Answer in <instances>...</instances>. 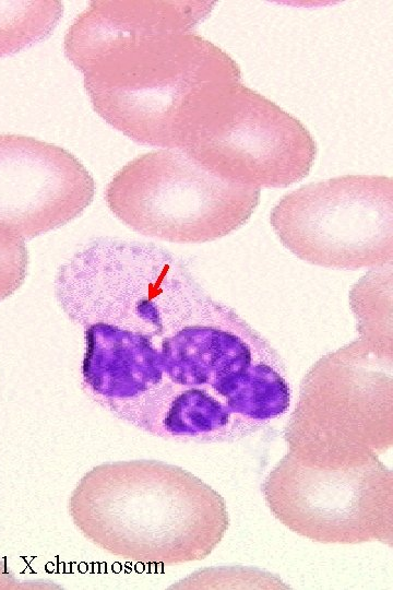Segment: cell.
I'll list each match as a JSON object with an SVG mask.
<instances>
[{
  "label": "cell",
  "mask_w": 393,
  "mask_h": 590,
  "mask_svg": "<svg viewBox=\"0 0 393 590\" xmlns=\"http://www.w3.org/2000/svg\"><path fill=\"white\" fill-rule=\"evenodd\" d=\"M53 288L84 328L85 385L147 430L231 442L287 412L277 351L167 249L97 238L59 268Z\"/></svg>",
  "instance_id": "cell-1"
},
{
  "label": "cell",
  "mask_w": 393,
  "mask_h": 590,
  "mask_svg": "<svg viewBox=\"0 0 393 590\" xmlns=\"http://www.w3.org/2000/svg\"><path fill=\"white\" fill-rule=\"evenodd\" d=\"M63 13L58 0L0 1V57L48 38Z\"/></svg>",
  "instance_id": "cell-11"
},
{
  "label": "cell",
  "mask_w": 393,
  "mask_h": 590,
  "mask_svg": "<svg viewBox=\"0 0 393 590\" xmlns=\"http://www.w3.org/2000/svg\"><path fill=\"white\" fill-rule=\"evenodd\" d=\"M27 266L28 252L24 238L0 225V302L23 285Z\"/></svg>",
  "instance_id": "cell-12"
},
{
  "label": "cell",
  "mask_w": 393,
  "mask_h": 590,
  "mask_svg": "<svg viewBox=\"0 0 393 590\" xmlns=\"http://www.w3.org/2000/svg\"><path fill=\"white\" fill-rule=\"evenodd\" d=\"M393 353L365 340L322 356L305 375L286 424L289 451L314 462L360 461L393 444Z\"/></svg>",
  "instance_id": "cell-4"
},
{
  "label": "cell",
  "mask_w": 393,
  "mask_h": 590,
  "mask_svg": "<svg viewBox=\"0 0 393 590\" xmlns=\"http://www.w3.org/2000/svg\"><path fill=\"white\" fill-rule=\"evenodd\" d=\"M94 194L93 177L68 150L0 133V225L32 239L80 216Z\"/></svg>",
  "instance_id": "cell-9"
},
{
  "label": "cell",
  "mask_w": 393,
  "mask_h": 590,
  "mask_svg": "<svg viewBox=\"0 0 393 590\" xmlns=\"http://www.w3.org/2000/svg\"><path fill=\"white\" fill-rule=\"evenodd\" d=\"M69 514L99 548L145 564L207 557L225 536V499L191 472L156 460L103 463L86 472Z\"/></svg>",
  "instance_id": "cell-3"
},
{
  "label": "cell",
  "mask_w": 393,
  "mask_h": 590,
  "mask_svg": "<svg viewBox=\"0 0 393 590\" xmlns=\"http://www.w3.org/2000/svg\"><path fill=\"white\" fill-rule=\"evenodd\" d=\"M12 573L7 559L0 556V590L31 589Z\"/></svg>",
  "instance_id": "cell-13"
},
{
  "label": "cell",
  "mask_w": 393,
  "mask_h": 590,
  "mask_svg": "<svg viewBox=\"0 0 393 590\" xmlns=\"http://www.w3.org/2000/svg\"><path fill=\"white\" fill-rule=\"evenodd\" d=\"M282 245L329 269H373L393 260V179L343 175L286 193L270 213Z\"/></svg>",
  "instance_id": "cell-6"
},
{
  "label": "cell",
  "mask_w": 393,
  "mask_h": 590,
  "mask_svg": "<svg viewBox=\"0 0 393 590\" xmlns=\"http://www.w3.org/2000/svg\"><path fill=\"white\" fill-rule=\"evenodd\" d=\"M262 493L276 519L311 541L393 544V473L378 456L324 463L288 450L265 477Z\"/></svg>",
  "instance_id": "cell-7"
},
{
  "label": "cell",
  "mask_w": 393,
  "mask_h": 590,
  "mask_svg": "<svg viewBox=\"0 0 393 590\" xmlns=\"http://www.w3.org/2000/svg\"><path fill=\"white\" fill-rule=\"evenodd\" d=\"M261 189L223 179L176 150L152 151L119 169L106 187L109 210L144 236L199 244L242 227Z\"/></svg>",
  "instance_id": "cell-5"
},
{
  "label": "cell",
  "mask_w": 393,
  "mask_h": 590,
  "mask_svg": "<svg viewBox=\"0 0 393 590\" xmlns=\"http://www.w3.org/2000/svg\"><path fill=\"white\" fill-rule=\"evenodd\" d=\"M179 152L228 181L286 188L309 175L317 143L300 120L239 81L217 91Z\"/></svg>",
  "instance_id": "cell-8"
},
{
  "label": "cell",
  "mask_w": 393,
  "mask_h": 590,
  "mask_svg": "<svg viewBox=\"0 0 393 590\" xmlns=\"http://www.w3.org/2000/svg\"><path fill=\"white\" fill-rule=\"evenodd\" d=\"M349 305L357 320L360 339L393 353L392 350V263L373 268L353 286Z\"/></svg>",
  "instance_id": "cell-10"
},
{
  "label": "cell",
  "mask_w": 393,
  "mask_h": 590,
  "mask_svg": "<svg viewBox=\"0 0 393 590\" xmlns=\"http://www.w3.org/2000/svg\"><path fill=\"white\" fill-rule=\"evenodd\" d=\"M215 3L90 2L63 48L94 110L136 143L182 151L217 91L242 81L236 60L193 31Z\"/></svg>",
  "instance_id": "cell-2"
}]
</instances>
